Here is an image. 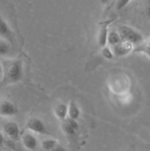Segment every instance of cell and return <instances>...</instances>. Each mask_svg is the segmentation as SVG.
I'll return each mask as SVG.
<instances>
[{
  "label": "cell",
  "mask_w": 150,
  "mask_h": 151,
  "mask_svg": "<svg viewBox=\"0 0 150 151\" xmlns=\"http://www.w3.org/2000/svg\"><path fill=\"white\" fill-rule=\"evenodd\" d=\"M3 65V64H2ZM4 77L7 83H15L21 81L23 78V65L20 60H7L3 65Z\"/></svg>",
  "instance_id": "6da1fadb"
},
{
  "label": "cell",
  "mask_w": 150,
  "mask_h": 151,
  "mask_svg": "<svg viewBox=\"0 0 150 151\" xmlns=\"http://www.w3.org/2000/svg\"><path fill=\"white\" fill-rule=\"evenodd\" d=\"M118 33L120 35L122 41L129 43L132 45L134 44L137 46L139 45L144 40L141 32H139L134 28L129 26H126V25H121L119 27Z\"/></svg>",
  "instance_id": "7a4b0ae2"
},
{
  "label": "cell",
  "mask_w": 150,
  "mask_h": 151,
  "mask_svg": "<svg viewBox=\"0 0 150 151\" xmlns=\"http://www.w3.org/2000/svg\"><path fill=\"white\" fill-rule=\"evenodd\" d=\"M19 112L18 108L14 103L7 99L0 100V116L4 118L16 116Z\"/></svg>",
  "instance_id": "3957f363"
},
{
  "label": "cell",
  "mask_w": 150,
  "mask_h": 151,
  "mask_svg": "<svg viewBox=\"0 0 150 151\" xmlns=\"http://www.w3.org/2000/svg\"><path fill=\"white\" fill-rule=\"evenodd\" d=\"M26 129L41 135H48L49 134L48 129L42 120L38 118H32L28 120L26 124Z\"/></svg>",
  "instance_id": "277c9868"
},
{
  "label": "cell",
  "mask_w": 150,
  "mask_h": 151,
  "mask_svg": "<svg viewBox=\"0 0 150 151\" xmlns=\"http://www.w3.org/2000/svg\"><path fill=\"white\" fill-rule=\"evenodd\" d=\"M3 131L4 134L13 142L18 141L20 138V128L18 124L13 121H9L4 123L3 125Z\"/></svg>",
  "instance_id": "5b68a950"
},
{
  "label": "cell",
  "mask_w": 150,
  "mask_h": 151,
  "mask_svg": "<svg viewBox=\"0 0 150 151\" xmlns=\"http://www.w3.org/2000/svg\"><path fill=\"white\" fill-rule=\"evenodd\" d=\"M0 39L12 44L13 41V33L10 25L0 16Z\"/></svg>",
  "instance_id": "8992f818"
},
{
  "label": "cell",
  "mask_w": 150,
  "mask_h": 151,
  "mask_svg": "<svg viewBox=\"0 0 150 151\" xmlns=\"http://www.w3.org/2000/svg\"><path fill=\"white\" fill-rule=\"evenodd\" d=\"M133 50V45L127 42H121L120 44L111 47V50L113 55L117 57H122L129 54Z\"/></svg>",
  "instance_id": "52a82bcc"
},
{
  "label": "cell",
  "mask_w": 150,
  "mask_h": 151,
  "mask_svg": "<svg viewBox=\"0 0 150 151\" xmlns=\"http://www.w3.org/2000/svg\"><path fill=\"white\" fill-rule=\"evenodd\" d=\"M62 130L66 134L69 136H73L76 134L79 129V125L76 120L66 118L62 122Z\"/></svg>",
  "instance_id": "ba28073f"
},
{
  "label": "cell",
  "mask_w": 150,
  "mask_h": 151,
  "mask_svg": "<svg viewBox=\"0 0 150 151\" xmlns=\"http://www.w3.org/2000/svg\"><path fill=\"white\" fill-rule=\"evenodd\" d=\"M22 145L26 149L29 150H35L38 147V142L35 137L30 134H25L21 137Z\"/></svg>",
  "instance_id": "9c48e42d"
},
{
  "label": "cell",
  "mask_w": 150,
  "mask_h": 151,
  "mask_svg": "<svg viewBox=\"0 0 150 151\" xmlns=\"http://www.w3.org/2000/svg\"><path fill=\"white\" fill-rule=\"evenodd\" d=\"M81 114V111L76 102L71 100L68 105V116L69 118L76 120Z\"/></svg>",
  "instance_id": "30bf717a"
},
{
  "label": "cell",
  "mask_w": 150,
  "mask_h": 151,
  "mask_svg": "<svg viewBox=\"0 0 150 151\" xmlns=\"http://www.w3.org/2000/svg\"><path fill=\"white\" fill-rule=\"evenodd\" d=\"M134 52L150 58V37L146 40H144L139 45L136 46Z\"/></svg>",
  "instance_id": "8fae6325"
},
{
  "label": "cell",
  "mask_w": 150,
  "mask_h": 151,
  "mask_svg": "<svg viewBox=\"0 0 150 151\" xmlns=\"http://www.w3.org/2000/svg\"><path fill=\"white\" fill-rule=\"evenodd\" d=\"M54 114L61 122L66 119L68 116V106L65 103H60L54 109Z\"/></svg>",
  "instance_id": "7c38bea8"
},
{
  "label": "cell",
  "mask_w": 150,
  "mask_h": 151,
  "mask_svg": "<svg viewBox=\"0 0 150 151\" xmlns=\"http://www.w3.org/2000/svg\"><path fill=\"white\" fill-rule=\"evenodd\" d=\"M108 29H107V24L102 25V27L100 29L98 35V44L101 48H104L106 47V44L107 43V37H108Z\"/></svg>",
  "instance_id": "4fadbf2b"
},
{
  "label": "cell",
  "mask_w": 150,
  "mask_h": 151,
  "mask_svg": "<svg viewBox=\"0 0 150 151\" xmlns=\"http://www.w3.org/2000/svg\"><path fill=\"white\" fill-rule=\"evenodd\" d=\"M11 52V44L0 39V57H7Z\"/></svg>",
  "instance_id": "5bb4252c"
},
{
  "label": "cell",
  "mask_w": 150,
  "mask_h": 151,
  "mask_svg": "<svg viewBox=\"0 0 150 151\" xmlns=\"http://www.w3.org/2000/svg\"><path fill=\"white\" fill-rule=\"evenodd\" d=\"M121 42H122V40L118 32H115V31L109 32L108 37H107V43L110 44V47L117 45Z\"/></svg>",
  "instance_id": "9a60e30c"
},
{
  "label": "cell",
  "mask_w": 150,
  "mask_h": 151,
  "mask_svg": "<svg viewBox=\"0 0 150 151\" xmlns=\"http://www.w3.org/2000/svg\"><path fill=\"white\" fill-rule=\"evenodd\" d=\"M58 145L57 141L53 139H46L41 142V147L46 151L52 150Z\"/></svg>",
  "instance_id": "2e32d148"
},
{
  "label": "cell",
  "mask_w": 150,
  "mask_h": 151,
  "mask_svg": "<svg viewBox=\"0 0 150 151\" xmlns=\"http://www.w3.org/2000/svg\"><path fill=\"white\" fill-rule=\"evenodd\" d=\"M101 54H102L103 57L104 58L107 59V60H110V59H113V53L112 52L111 49L110 47H105L104 48H102V50H101Z\"/></svg>",
  "instance_id": "e0dca14e"
},
{
  "label": "cell",
  "mask_w": 150,
  "mask_h": 151,
  "mask_svg": "<svg viewBox=\"0 0 150 151\" xmlns=\"http://www.w3.org/2000/svg\"><path fill=\"white\" fill-rule=\"evenodd\" d=\"M7 145H8V147L13 151H25L24 149H22L21 147V146L18 145L16 143V142L9 141L7 142Z\"/></svg>",
  "instance_id": "ac0fdd59"
},
{
  "label": "cell",
  "mask_w": 150,
  "mask_h": 151,
  "mask_svg": "<svg viewBox=\"0 0 150 151\" xmlns=\"http://www.w3.org/2000/svg\"><path fill=\"white\" fill-rule=\"evenodd\" d=\"M129 3V1H119L116 3V7H117L118 10H121V9L124 8L126 4Z\"/></svg>",
  "instance_id": "d6986e66"
},
{
  "label": "cell",
  "mask_w": 150,
  "mask_h": 151,
  "mask_svg": "<svg viewBox=\"0 0 150 151\" xmlns=\"http://www.w3.org/2000/svg\"><path fill=\"white\" fill-rule=\"evenodd\" d=\"M51 151H67V150H66V148H65V147H63V146L60 145H57L56 146V147Z\"/></svg>",
  "instance_id": "ffe728a7"
},
{
  "label": "cell",
  "mask_w": 150,
  "mask_h": 151,
  "mask_svg": "<svg viewBox=\"0 0 150 151\" xmlns=\"http://www.w3.org/2000/svg\"><path fill=\"white\" fill-rule=\"evenodd\" d=\"M4 77V69H3L2 63H0V80H1Z\"/></svg>",
  "instance_id": "44dd1931"
},
{
  "label": "cell",
  "mask_w": 150,
  "mask_h": 151,
  "mask_svg": "<svg viewBox=\"0 0 150 151\" xmlns=\"http://www.w3.org/2000/svg\"><path fill=\"white\" fill-rule=\"evenodd\" d=\"M4 136L1 133H0V147L4 144Z\"/></svg>",
  "instance_id": "7402d4cb"
}]
</instances>
